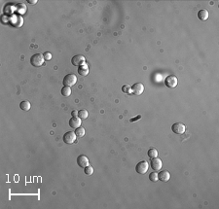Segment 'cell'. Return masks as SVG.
<instances>
[{
  "instance_id": "obj_4",
  "label": "cell",
  "mask_w": 219,
  "mask_h": 209,
  "mask_svg": "<svg viewBox=\"0 0 219 209\" xmlns=\"http://www.w3.org/2000/svg\"><path fill=\"white\" fill-rule=\"evenodd\" d=\"M77 82V77L74 74H68L63 78V85L65 87H72Z\"/></svg>"
},
{
  "instance_id": "obj_23",
  "label": "cell",
  "mask_w": 219,
  "mask_h": 209,
  "mask_svg": "<svg viewBox=\"0 0 219 209\" xmlns=\"http://www.w3.org/2000/svg\"><path fill=\"white\" fill-rule=\"evenodd\" d=\"M43 56H44L45 60H51V59H52V53L49 52H45Z\"/></svg>"
},
{
  "instance_id": "obj_6",
  "label": "cell",
  "mask_w": 219,
  "mask_h": 209,
  "mask_svg": "<svg viewBox=\"0 0 219 209\" xmlns=\"http://www.w3.org/2000/svg\"><path fill=\"white\" fill-rule=\"evenodd\" d=\"M76 140V134L73 131H67L63 135V142L65 144H73Z\"/></svg>"
},
{
  "instance_id": "obj_10",
  "label": "cell",
  "mask_w": 219,
  "mask_h": 209,
  "mask_svg": "<svg viewBox=\"0 0 219 209\" xmlns=\"http://www.w3.org/2000/svg\"><path fill=\"white\" fill-rule=\"evenodd\" d=\"M77 163L80 167L85 168L89 165V159H88L85 155H80V156L77 158Z\"/></svg>"
},
{
  "instance_id": "obj_22",
  "label": "cell",
  "mask_w": 219,
  "mask_h": 209,
  "mask_svg": "<svg viewBox=\"0 0 219 209\" xmlns=\"http://www.w3.org/2000/svg\"><path fill=\"white\" fill-rule=\"evenodd\" d=\"M84 172L86 175H92L93 173V168L91 165H88L87 167L84 168Z\"/></svg>"
},
{
  "instance_id": "obj_7",
  "label": "cell",
  "mask_w": 219,
  "mask_h": 209,
  "mask_svg": "<svg viewBox=\"0 0 219 209\" xmlns=\"http://www.w3.org/2000/svg\"><path fill=\"white\" fill-rule=\"evenodd\" d=\"M150 166H151V168L154 171H159L161 170L162 166H163V162H162V160L159 158H154L150 162Z\"/></svg>"
},
{
  "instance_id": "obj_26",
  "label": "cell",
  "mask_w": 219,
  "mask_h": 209,
  "mask_svg": "<svg viewBox=\"0 0 219 209\" xmlns=\"http://www.w3.org/2000/svg\"><path fill=\"white\" fill-rule=\"evenodd\" d=\"M27 2L30 4H35V3H37V0H28Z\"/></svg>"
},
{
  "instance_id": "obj_12",
  "label": "cell",
  "mask_w": 219,
  "mask_h": 209,
  "mask_svg": "<svg viewBox=\"0 0 219 209\" xmlns=\"http://www.w3.org/2000/svg\"><path fill=\"white\" fill-rule=\"evenodd\" d=\"M158 177H159V180H160V181L164 182V183H167L170 179V174H169V171L163 170L158 174Z\"/></svg>"
},
{
  "instance_id": "obj_14",
  "label": "cell",
  "mask_w": 219,
  "mask_h": 209,
  "mask_svg": "<svg viewBox=\"0 0 219 209\" xmlns=\"http://www.w3.org/2000/svg\"><path fill=\"white\" fill-rule=\"evenodd\" d=\"M198 18L199 19H201V21H206V19H209V12H207L206 9L200 10L198 12Z\"/></svg>"
},
{
  "instance_id": "obj_20",
  "label": "cell",
  "mask_w": 219,
  "mask_h": 209,
  "mask_svg": "<svg viewBox=\"0 0 219 209\" xmlns=\"http://www.w3.org/2000/svg\"><path fill=\"white\" fill-rule=\"evenodd\" d=\"M88 112L87 110H80V111L78 112V117L82 119V120H85V119L88 118Z\"/></svg>"
},
{
  "instance_id": "obj_3",
  "label": "cell",
  "mask_w": 219,
  "mask_h": 209,
  "mask_svg": "<svg viewBox=\"0 0 219 209\" xmlns=\"http://www.w3.org/2000/svg\"><path fill=\"white\" fill-rule=\"evenodd\" d=\"M177 84H178V79L174 75H169L165 79V85H166L167 87H169V89L175 87L177 86Z\"/></svg>"
},
{
  "instance_id": "obj_9",
  "label": "cell",
  "mask_w": 219,
  "mask_h": 209,
  "mask_svg": "<svg viewBox=\"0 0 219 209\" xmlns=\"http://www.w3.org/2000/svg\"><path fill=\"white\" fill-rule=\"evenodd\" d=\"M144 92V86L141 83H135L132 87V92L135 95H140Z\"/></svg>"
},
{
  "instance_id": "obj_2",
  "label": "cell",
  "mask_w": 219,
  "mask_h": 209,
  "mask_svg": "<svg viewBox=\"0 0 219 209\" xmlns=\"http://www.w3.org/2000/svg\"><path fill=\"white\" fill-rule=\"evenodd\" d=\"M148 168H149V165H148V162H145V160H141V162H139L135 166L136 172H137L138 174H140V175H143V174L146 173V172L148 171Z\"/></svg>"
},
{
  "instance_id": "obj_16",
  "label": "cell",
  "mask_w": 219,
  "mask_h": 209,
  "mask_svg": "<svg viewBox=\"0 0 219 209\" xmlns=\"http://www.w3.org/2000/svg\"><path fill=\"white\" fill-rule=\"evenodd\" d=\"M61 94L65 97H68L71 95V89L70 87H63L61 89Z\"/></svg>"
},
{
  "instance_id": "obj_5",
  "label": "cell",
  "mask_w": 219,
  "mask_h": 209,
  "mask_svg": "<svg viewBox=\"0 0 219 209\" xmlns=\"http://www.w3.org/2000/svg\"><path fill=\"white\" fill-rule=\"evenodd\" d=\"M172 129L175 134L180 135V134H183L184 132H185L186 126H185L184 124H182V123H175L172 126Z\"/></svg>"
},
{
  "instance_id": "obj_25",
  "label": "cell",
  "mask_w": 219,
  "mask_h": 209,
  "mask_svg": "<svg viewBox=\"0 0 219 209\" xmlns=\"http://www.w3.org/2000/svg\"><path fill=\"white\" fill-rule=\"evenodd\" d=\"M72 116H73V117H77V116H78V111H76V110H73V111H72Z\"/></svg>"
},
{
  "instance_id": "obj_18",
  "label": "cell",
  "mask_w": 219,
  "mask_h": 209,
  "mask_svg": "<svg viewBox=\"0 0 219 209\" xmlns=\"http://www.w3.org/2000/svg\"><path fill=\"white\" fill-rule=\"evenodd\" d=\"M148 157L149 158H151V159H154V158H157L158 157V151H157V149H154V148H151V149H149V151H148Z\"/></svg>"
},
{
  "instance_id": "obj_24",
  "label": "cell",
  "mask_w": 219,
  "mask_h": 209,
  "mask_svg": "<svg viewBox=\"0 0 219 209\" xmlns=\"http://www.w3.org/2000/svg\"><path fill=\"white\" fill-rule=\"evenodd\" d=\"M141 118V116L140 115H138L137 116V117H135V119H130V122H132V123H133V122H136V120H139V119H140Z\"/></svg>"
},
{
  "instance_id": "obj_21",
  "label": "cell",
  "mask_w": 219,
  "mask_h": 209,
  "mask_svg": "<svg viewBox=\"0 0 219 209\" xmlns=\"http://www.w3.org/2000/svg\"><path fill=\"white\" fill-rule=\"evenodd\" d=\"M122 92H125V94H132V87L129 85H124L122 87Z\"/></svg>"
},
{
  "instance_id": "obj_19",
  "label": "cell",
  "mask_w": 219,
  "mask_h": 209,
  "mask_svg": "<svg viewBox=\"0 0 219 209\" xmlns=\"http://www.w3.org/2000/svg\"><path fill=\"white\" fill-rule=\"evenodd\" d=\"M75 134H76V136H78V137H83L85 135V128H82V126L76 128L75 129Z\"/></svg>"
},
{
  "instance_id": "obj_11",
  "label": "cell",
  "mask_w": 219,
  "mask_h": 209,
  "mask_svg": "<svg viewBox=\"0 0 219 209\" xmlns=\"http://www.w3.org/2000/svg\"><path fill=\"white\" fill-rule=\"evenodd\" d=\"M81 119L79 117H72L69 120V126H71L72 128H78L81 126Z\"/></svg>"
},
{
  "instance_id": "obj_13",
  "label": "cell",
  "mask_w": 219,
  "mask_h": 209,
  "mask_svg": "<svg viewBox=\"0 0 219 209\" xmlns=\"http://www.w3.org/2000/svg\"><path fill=\"white\" fill-rule=\"evenodd\" d=\"M78 73L80 74L81 76H87L89 74V66H88V64H82L78 67Z\"/></svg>"
},
{
  "instance_id": "obj_15",
  "label": "cell",
  "mask_w": 219,
  "mask_h": 209,
  "mask_svg": "<svg viewBox=\"0 0 219 209\" xmlns=\"http://www.w3.org/2000/svg\"><path fill=\"white\" fill-rule=\"evenodd\" d=\"M30 102L27 100H24V101H22L21 104H20V108H21L22 111H28V110L30 109Z\"/></svg>"
},
{
  "instance_id": "obj_1",
  "label": "cell",
  "mask_w": 219,
  "mask_h": 209,
  "mask_svg": "<svg viewBox=\"0 0 219 209\" xmlns=\"http://www.w3.org/2000/svg\"><path fill=\"white\" fill-rule=\"evenodd\" d=\"M44 56L41 53H35L30 58V63L32 64V66L34 67H40L43 65L44 63Z\"/></svg>"
},
{
  "instance_id": "obj_17",
  "label": "cell",
  "mask_w": 219,
  "mask_h": 209,
  "mask_svg": "<svg viewBox=\"0 0 219 209\" xmlns=\"http://www.w3.org/2000/svg\"><path fill=\"white\" fill-rule=\"evenodd\" d=\"M149 180L153 183H156L159 180V177H158V173L157 171H154V172H151V173L149 174Z\"/></svg>"
},
{
  "instance_id": "obj_8",
  "label": "cell",
  "mask_w": 219,
  "mask_h": 209,
  "mask_svg": "<svg viewBox=\"0 0 219 209\" xmlns=\"http://www.w3.org/2000/svg\"><path fill=\"white\" fill-rule=\"evenodd\" d=\"M71 63L74 66H80L82 64L85 63V56L82 55H77L74 56L71 58Z\"/></svg>"
}]
</instances>
